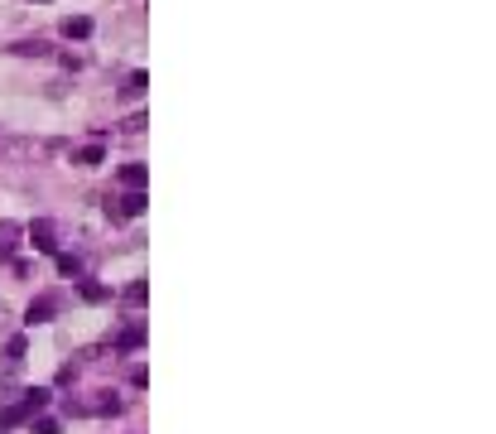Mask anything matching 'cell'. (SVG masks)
<instances>
[{
  "label": "cell",
  "instance_id": "obj_1",
  "mask_svg": "<svg viewBox=\"0 0 496 434\" xmlns=\"http://www.w3.org/2000/svg\"><path fill=\"white\" fill-rule=\"evenodd\" d=\"M58 232H53V222L48 217H39V222H29V246L34 251H58V241H53Z\"/></svg>",
  "mask_w": 496,
  "mask_h": 434
},
{
  "label": "cell",
  "instance_id": "obj_2",
  "mask_svg": "<svg viewBox=\"0 0 496 434\" xmlns=\"http://www.w3.org/2000/svg\"><path fill=\"white\" fill-rule=\"evenodd\" d=\"M145 208H150V198H145L140 189H130V193L121 198V208H106V213H111V222H121V217H140Z\"/></svg>",
  "mask_w": 496,
  "mask_h": 434
},
{
  "label": "cell",
  "instance_id": "obj_3",
  "mask_svg": "<svg viewBox=\"0 0 496 434\" xmlns=\"http://www.w3.org/2000/svg\"><path fill=\"white\" fill-rule=\"evenodd\" d=\"M53 314H58V300H53V295H39V300L24 309V324H48Z\"/></svg>",
  "mask_w": 496,
  "mask_h": 434
},
{
  "label": "cell",
  "instance_id": "obj_4",
  "mask_svg": "<svg viewBox=\"0 0 496 434\" xmlns=\"http://www.w3.org/2000/svg\"><path fill=\"white\" fill-rule=\"evenodd\" d=\"M145 347V324H125L116 333V352H140Z\"/></svg>",
  "mask_w": 496,
  "mask_h": 434
},
{
  "label": "cell",
  "instance_id": "obj_5",
  "mask_svg": "<svg viewBox=\"0 0 496 434\" xmlns=\"http://www.w3.org/2000/svg\"><path fill=\"white\" fill-rule=\"evenodd\" d=\"M63 34H68V39H92V19H87V15H68V19H63Z\"/></svg>",
  "mask_w": 496,
  "mask_h": 434
},
{
  "label": "cell",
  "instance_id": "obj_6",
  "mask_svg": "<svg viewBox=\"0 0 496 434\" xmlns=\"http://www.w3.org/2000/svg\"><path fill=\"white\" fill-rule=\"evenodd\" d=\"M78 295H82L87 304H106V300H111V290L97 285V280H82V285H78Z\"/></svg>",
  "mask_w": 496,
  "mask_h": 434
},
{
  "label": "cell",
  "instance_id": "obj_7",
  "mask_svg": "<svg viewBox=\"0 0 496 434\" xmlns=\"http://www.w3.org/2000/svg\"><path fill=\"white\" fill-rule=\"evenodd\" d=\"M24 420H29V410H24V406H5V410H0V434L15 430V425H24Z\"/></svg>",
  "mask_w": 496,
  "mask_h": 434
},
{
  "label": "cell",
  "instance_id": "obj_8",
  "mask_svg": "<svg viewBox=\"0 0 496 434\" xmlns=\"http://www.w3.org/2000/svg\"><path fill=\"white\" fill-rule=\"evenodd\" d=\"M15 53H19V58H44L48 44H44V39H24V44H15Z\"/></svg>",
  "mask_w": 496,
  "mask_h": 434
},
{
  "label": "cell",
  "instance_id": "obj_9",
  "mask_svg": "<svg viewBox=\"0 0 496 434\" xmlns=\"http://www.w3.org/2000/svg\"><path fill=\"white\" fill-rule=\"evenodd\" d=\"M121 184L125 189H145V164H125L121 169Z\"/></svg>",
  "mask_w": 496,
  "mask_h": 434
},
{
  "label": "cell",
  "instance_id": "obj_10",
  "mask_svg": "<svg viewBox=\"0 0 496 434\" xmlns=\"http://www.w3.org/2000/svg\"><path fill=\"white\" fill-rule=\"evenodd\" d=\"M145 300H150V285H145V280H135V285L125 290V304H130V309H140Z\"/></svg>",
  "mask_w": 496,
  "mask_h": 434
},
{
  "label": "cell",
  "instance_id": "obj_11",
  "mask_svg": "<svg viewBox=\"0 0 496 434\" xmlns=\"http://www.w3.org/2000/svg\"><path fill=\"white\" fill-rule=\"evenodd\" d=\"M24 362V338H10L5 342V367H19Z\"/></svg>",
  "mask_w": 496,
  "mask_h": 434
},
{
  "label": "cell",
  "instance_id": "obj_12",
  "mask_svg": "<svg viewBox=\"0 0 496 434\" xmlns=\"http://www.w3.org/2000/svg\"><path fill=\"white\" fill-rule=\"evenodd\" d=\"M58 270L63 275H82V256H58Z\"/></svg>",
  "mask_w": 496,
  "mask_h": 434
},
{
  "label": "cell",
  "instance_id": "obj_13",
  "mask_svg": "<svg viewBox=\"0 0 496 434\" xmlns=\"http://www.w3.org/2000/svg\"><path fill=\"white\" fill-rule=\"evenodd\" d=\"M58 430H63V425H58L53 415H39V420H34V434H58Z\"/></svg>",
  "mask_w": 496,
  "mask_h": 434
},
{
  "label": "cell",
  "instance_id": "obj_14",
  "mask_svg": "<svg viewBox=\"0 0 496 434\" xmlns=\"http://www.w3.org/2000/svg\"><path fill=\"white\" fill-rule=\"evenodd\" d=\"M145 83H150L145 73H130V83H125V97H140V92H145Z\"/></svg>",
  "mask_w": 496,
  "mask_h": 434
},
{
  "label": "cell",
  "instance_id": "obj_15",
  "mask_svg": "<svg viewBox=\"0 0 496 434\" xmlns=\"http://www.w3.org/2000/svg\"><path fill=\"white\" fill-rule=\"evenodd\" d=\"M10 236H15V227H10V222H0V256H5V251H10V246H15V241H10Z\"/></svg>",
  "mask_w": 496,
  "mask_h": 434
},
{
  "label": "cell",
  "instance_id": "obj_16",
  "mask_svg": "<svg viewBox=\"0 0 496 434\" xmlns=\"http://www.w3.org/2000/svg\"><path fill=\"white\" fill-rule=\"evenodd\" d=\"M78 159H82V164H101V145H87V150H82Z\"/></svg>",
  "mask_w": 496,
  "mask_h": 434
}]
</instances>
